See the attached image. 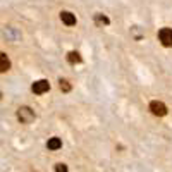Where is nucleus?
<instances>
[{"label":"nucleus","instance_id":"obj_2","mask_svg":"<svg viewBox=\"0 0 172 172\" xmlns=\"http://www.w3.org/2000/svg\"><path fill=\"white\" fill-rule=\"evenodd\" d=\"M150 110H152L153 115H158V117L167 115V105L162 103V102H158V100H152V102H150Z\"/></svg>","mask_w":172,"mask_h":172},{"label":"nucleus","instance_id":"obj_5","mask_svg":"<svg viewBox=\"0 0 172 172\" xmlns=\"http://www.w3.org/2000/svg\"><path fill=\"white\" fill-rule=\"evenodd\" d=\"M60 21H62L66 26H76V16L69 11H62L60 12Z\"/></svg>","mask_w":172,"mask_h":172},{"label":"nucleus","instance_id":"obj_1","mask_svg":"<svg viewBox=\"0 0 172 172\" xmlns=\"http://www.w3.org/2000/svg\"><path fill=\"white\" fill-rule=\"evenodd\" d=\"M17 119L23 124H31L34 120V112L29 107H19L17 109Z\"/></svg>","mask_w":172,"mask_h":172},{"label":"nucleus","instance_id":"obj_3","mask_svg":"<svg viewBox=\"0 0 172 172\" xmlns=\"http://www.w3.org/2000/svg\"><path fill=\"white\" fill-rule=\"evenodd\" d=\"M48 90H50V83L47 81V79H38V81H34L33 84H31V91L36 93V95H43Z\"/></svg>","mask_w":172,"mask_h":172},{"label":"nucleus","instance_id":"obj_10","mask_svg":"<svg viewBox=\"0 0 172 172\" xmlns=\"http://www.w3.org/2000/svg\"><path fill=\"white\" fill-rule=\"evenodd\" d=\"M59 88L64 91V93H69L72 86H71V83H69L67 79H59Z\"/></svg>","mask_w":172,"mask_h":172},{"label":"nucleus","instance_id":"obj_11","mask_svg":"<svg viewBox=\"0 0 172 172\" xmlns=\"http://www.w3.org/2000/svg\"><path fill=\"white\" fill-rule=\"evenodd\" d=\"M55 172H67V165L66 164H55Z\"/></svg>","mask_w":172,"mask_h":172},{"label":"nucleus","instance_id":"obj_6","mask_svg":"<svg viewBox=\"0 0 172 172\" xmlns=\"http://www.w3.org/2000/svg\"><path fill=\"white\" fill-rule=\"evenodd\" d=\"M47 148L52 150V152H57V150H60V148H62V141H60V138H57V136L50 138L48 141H47Z\"/></svg>","mask_w":172,"mask_h":172},{"label":"nucleus","instance_id":"obj_9","mask_svg":"<svg viewBox=\"0 0 172 172\" xmlns=\"http://www.w3.org/2000/svg\"><path fill=\"white\" fill-rule=\"evenodd\" d=\"M67 60H69V64H79L83 59H81V55H79V52L71 50V52L67 53Z\"/></svg>","mask_w":172,"mask_h":172},{"label":"nucleus","instance_id":"obj_8","mask_svg":"<svg viewBox=\"0 0 172 172\" xmlns=\"http://www.w3.org/2000/svg\"><path fill=\"white\" fill-rule=\"evenodd\" d=\"M95 23H97L98 26H109L110 19L107 17L105 14H95Z\"/></svg>","mask_w":172,"mask_h":172},{"label":"nucleus","instance_id":"obj_4","mask_svg":"<svg viewBox=\"0 0 172 172\" xmlns=\"http://www.w3.org/2000/svg\"><path fill=\"white\" fill-rule=\"evenodd\" d=\"M158 40L164 47H172V29L170 28H162L158 31Z\"/></svg>","mask_w":172,"mask_h":172},{"label":"nucleus","instance_id":"obj_7","mask_svg":"<svg viewBox=\"0 0 172 172\" xmlns=\"http://www.w3.org/2000/svg\"><path fill=\"white\" fill-rule=\"evenodd\" d=\"M11 69V60H9L7 53H0V71L7 72Z\"/></svg>","mask_w":172,"mask_h":172}]
</instances>
